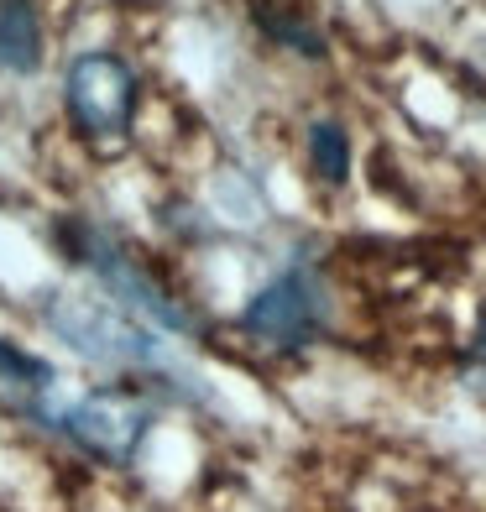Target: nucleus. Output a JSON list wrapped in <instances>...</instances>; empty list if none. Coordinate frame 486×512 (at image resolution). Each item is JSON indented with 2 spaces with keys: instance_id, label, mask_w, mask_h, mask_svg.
I'll list each match as a JSON object with an SVG mask.
<instances>
[{
  "instance_id": "nucleus-1",
  "label": "nucleus",
  "mask_w": 486,
  "mask_h": 512,
  "mask_svg": "<svg viewBox=\"0 0 486 512\" xmlns=\"http://www.w3.org/2000/svg\"><path fill=\"white\" fill-rule=\"evenodd\" d=\"M37 424H48L63 434L74 450L95 455L105 465H131L142 439L152 429V403H142L136 392H79V398H58V387L37 392L27 403Z\"/></svg>"
},
{
  "instance_id": "nucleus-2",
  "label": "nucleus",
  "mask_w": 486,
  "mask_h": 512,
  "mask_svg": "<svg viewBox=\"0 0 486 512\" xmlns=\"http://www.w3.org/2000/svg\"><path fill=\"white\" fill-rule=\"evenodd\" d=\"M48 324L74 345L79 356L100 361V366H121V371H162L178 377V361L168 356L162 330L142 324L136 314H126L121 304L105 298H84V293H63L48 304Z\"/></svg>"
},
{
  "instance_id": "nucleus-3",
  "label": "nucleus",
  "mask_w": 486,
  "mask_h": 512,
  "mask_svg": "<svg viewBox=\"0 0 486 512\" xmlns=\"http://www.w3.org/2000/svg\"><path fill=\"white\" fill-rule=\"evenodd\" d=\"M68 246H74V262H84L89 272H95L126 314H136L142 324H152V330H162V335H189L194 330L189 309H183L115 236H105V230H95V225H74Z\"/></svg>"
},
{
  "instance_id": "nucleus-4",
  "label": "nucleus",
  "mask_w": 486,
  "mask_h": 512,
  "mask_svg": "<svg viewBox=\"0 0 486 512\" xmlns=\"http://www.w3.org/2000/svg\"><path fill=\"white\" fill-rule=\"evenodd\" d=\"M63 100L74 126L89 136H126L131 115H136V74L126 58L115 53H84L74 58L63 79Z\"/></svg>"
},
{
  "instance_id": "nucleus-5",
  "label": "nucleus",
  "mask_w": 486,
  "mask_h": 512,
  "mask_svg": "<svg viewBox=\"0 0 486 512\" xmlns=\"http://www.w3.org/2000/svg\"><path fill=\"white\" fill-rule=\"evenodd\" d=\"M319 324H324V293L304 267L272 277L241 309V330L267 340V345H304L319 335Z\"/></svg>"
},
{
  "instance_id": "nucleus-6",
  "label": "nucleus",
  "mask_w": 486,
  "mask_h": 512,
  "mask_svg": "<svg viewBox=\"0 0 486 512\" xmlns=\"http://www.w3.org/2000/svg\"><path fill=\"white\" fill-rule=\"evenodd\" d=\"M0 63L11 74H32L42 63V27L32 0H0Z\"/></svg>"
},
{
  "instance_id": "nucleus-7",
  "label": "nucleus",
  "mask_w": 486,
  "mask_h": 512,
  "mask_svg": "<svg viewBox=\"0 0 486 512\" xmlns=\"http://www.w3.org/2000/svg\"><path fill=\"white\" fill-rule=\"evenodd\" d=\"M0 387H16V392H27V398H37V392L58 387V371L42 356L21 351V345H11V340H0Z\"/></svg>"
},
{
  "instance_id": "nucleus-8",
  "label": "nucleus",
  "mask_w": 486,
  "mask_h": 512,
  "mask_svg": "<svg viewBox=\"0 0 486 512\" xmlns=\"http://www.w3.org/2000/svg\"><path fill=\"white\" fill-rule=\"evenodd\" d=\"M309 157H314V173L330 183H345V173H351V142H345L335 121H319L309 131Z\"/></svg>"
},
{
  "instance_id": "nucleus-9",
  "label": "nucleus",
  "mask_w": 486,
  "mask_h": 512,
  "mask_svg": "<svg viewBox=\"0 0 486 512\" xmlns=\"http://www.w3.org/2000/svg\"><path fill=\"white\" fill-rule=\"evenodd\" d=\"M481 356H486V330H481Z\"/></svg>"
}]
</instances>
